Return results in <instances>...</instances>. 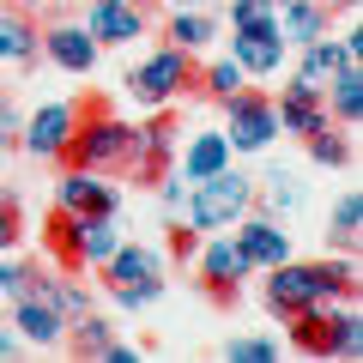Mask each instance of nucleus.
Masks as SVG:
<instances>
[{"instance_id":"nucleus-1","label":"nucleus","mask_w":363,"mask_h":363,"mask_svg":"<svg viewBox=\"0 0 363 363\" xmlns=\"http://www.w3.org/2000/svg\"><path fill=\"white\" fill-rule=\"evenodd\" d=\"M267 309L272 315H303V309H327L339 297H357V267L351 260H279L267 267Z\"/></svg>"},{"instance_id":"nucleus-2","label":"nucleus","mask_w":363,"mask_h":363,"mask_svg":"<svg viewBox=\"0 0 363 363\" xmlns=\"http://www.w3.org/2000/svg\"><path fill=\"white\" fill-rule=\"evenodd\" d=\"M133 121H121L109 104H85L79 109V121H73V140H67V164H79V169H128V157H133Z\"/></svg>"},{"instance_id":"nucleus-3","label":"nucleus","mask_w":363,"mask_h":363,"mask_svg":"<svg viewBox=\"0 0 363 363\" xmlns=\"http://www.w3.org/2000/svg\"><path fill=\"white\" fill-rule=\"evenodd\" d=\"M291 351H303V357H363L357 297H339L327 309L291 315Z\"/></svg>"},{"instance_id":"nucleus-4","label":"nucleus","mask_w":363,"mask_h":363,"mask_svg":"<svg viewBox=\"0 0 363 363\" xmlns=\"http://www.w3.org/2000/svg\"><path fill=\"white\" fill-rule=\"evenodd\" d=\"M242 212H255V176L218 169L206 182H188V212L182 218L194 224V230H230Z\"/></svg>"},{"instance_id":"nucleus-5","label":"nucleus","mask_w":363,"mask_h":363,"mask_svg":"<svg viewBox=\"0 0 363 363\" xmlns=\"http://www.w3.org/2000/svg\"><path fill=\"white\" fill-rule=\"evenodd\" d=\"M224 140H230V152H267L279 140V109L267 91L242 85L236 97H224Z\"/></svg>"},{"instance_id":"nucleus-6","label":"nucleus","mask_w":363,"mask_h":363,"mask_svg":"<svg viewBox=\"0 0 363 363\" xmlns=\"http://www.w3.org/2000/svg\"><path fill=\"white\" fill-rule=\"evenodd\" d=\"M104 279H109V291H116V303L121 309H145V303H157L164 297V279H157V255L152 248H140V242H116V255L104 260Z\"/></svg>"},{"instance_id":"nucleus-7","label":"nucleus","mask_w":363,"mask_h":363,"mask_svg":"<svg viewBox=\"0 0 363 363\" xmlns=\"http://www.w3.org/2000/svg\"><path fill=\"white\" fill-rule=\"evenodd\" d=\"M182 85H194V61H188V49H176V43H169V49H157L152 61H140V73L128 79L133 104H145V109L176 104Z\"/></svg>"},{"instance_id":"nucleus-8","label":"nucleus","mask_w":363,"mask_h":363,"mask_svg":"<svg viewBox=\"0 0 363 363\" xmlns=\"http://www.w3.org/2000/svg\"><path fill=\"white\" fill-rule=\"evenodd\" d=\"M55 206H61V212H85V218H116V212H121V188L104 182V169L67 164V176L55 182Z\"/></svg>"},{"instance_id":"nucleus-9","label":"nucleus","mask_w":363,"mask_h":363,"mask_svg":"<svg viewBox=\"0 0 363 363\" xmlns=\"http://www.w3.org/2000/svg\"><path fill=\"white\" fill-rule=\"evenodd\" d=\"M145 25H152V13H145V0H91L85 6V30L97 37V49H116V43H133L145 37Z\"/></svg>"},{"instance_id":"nucleus-10","label":"nucleus","mask_w":363,"mask_h":363,"mask_svg":"<svg viewBox=\"0 0 363 363\" xmlns=\"http://www.w3.org/2000/svg\"><path fill=\"white\" fill-rule=\"evenodd\" d=\"M230 242L242 248V260L255 272L279 267V260L291 255V230H279V218H255V212H242V218L230 224Z\"/></svg>"},{"instance_id":"nucleus-11","label":"nucleus","mask_w":363,"mask_h":363,"mask_svg":"<svg viewBox=\"0 0 363 363\" xmlns=\"http://www.w3.org/2000/svg\"><path fill=\"white\" fill-rule=\"evenodd\" d=\"M73 121H79V104H43L30 121H18V145L30 157H61L73 140Z\"/></svg>"},{"instance_id":"nucleus-12","label":"nucleus","mask_w":363,"mask_h":363,"mask_svg":"<svg viewBox=\"0 0 363 363\" xmlns=\"http://www.w3.org/2000/svg\"><path fill=\"white\" fill-rule=\"evenodd\" d=\"M285 49L291 43L279 37V25H248V30H230V61L242 67L248 79H267L285 67Z\"/></svg>"},{"instance_id":"nucleus-13","label":"nucleus","mask_w":363,"mask_h":363,"mask_svg":"<svg viewBox=\"0 0 363 363\" xmlns=\"http://www.w3.org/2000/svg\"><path fill=\"white\" fill-rule=\"evenodd\" d=\"M13 327H18V339H25V345H37V351H55V345L67 339V315L55 309L43 291L13 297Z\"/></svg>"},{"instance_id":"nucleus-14","label":"nucleus","mask_w":363,"mask_h":363,"mask_svg":"<svg viewBox=\"0 0 363 363\" xmlns=\"http://www.w3.org/2000/svg\"><path fill=\"white\" fill-rule=\"evenodd\" d=\"M272 109H279V133H297V140H309L315 128H327L321 85H309V79H291V85L272 97Z\"/></svg>"},{"instance_id":"nucleus-15","label":"nucleus","mask_w":363,"mask_h":363,"mask_svg":"<svg viewBox=\"0 0 363 363\" xmlns=\"http://www.w3.org/2000/svg\"><path fill=\"white\" fill-rule=\"evenodd\" d=\"M194 255H200V285H206L218 303H236V285L255 272V267L242 260V248L224 236V242H206V248H194Z\"/></svg>"},{"instance_id":"nucleus-16","label":"nucleus","mask_w":363,"mask_h":363,"mask_svg":"<svg viewBox=\"0 0 363 363\" xmlns=\"http://www.w3.org/2000/svg\"><path fill=\"white\" fill-rule=\"evenodd\" d=\"M37 49L49 55L61 73H91V67H97V37H91L85 25H49Z\"/></svg>"},{"instance_id":"nucleus-17","label":"nucleus","mask_w":363,"mask_h":363,"mask_svg":"<svg viewBox=\"0 0 363 363\" xmlns=\"http://www.w3.org/2000/svg\"><path fill=\"white\" fill-rule=\"evenodd\" d=\"M169 152H176V121H152V128L133 133L128 169H133L140 182H157V176H164V164H169Z\"/></svg>"},{"instance_id":"nucleus-18","label":"nucleus","mask_w":363,"mask_h":363,"mask_svg":"<svg viewBox=\"0 0 363 363\" xmlns=\"http://www.w3.org/2000/svg\"><path fill=\"white\" fill-rule=\"evenodd\" d=\"M321 104L333 109L339 128H357V116H363V73H357V61H345V67L321 85Z\"/></svg>"},{"instance_id":"nucleus-19","label":"nucleus","mask_w":363,"mask_h":363,"mask_svg":"<svg viewBox=\"0 0 363 363\" xmlns=\"http://www.w3.org/2000/svg\"><path fill=\"white\" fill-rule=\"evenodd\" d=\"M218 169H230V140H224V133H194L176 176L182 182H206V176H218Z\"/></svg>"},{"instance_id":"nucleus-20","label":"nucleus","mask_w":363,"mask_h":363,"mask_svg":"<svg viewBox=\"0 0 363 363\" xmlns=\"http://www.w3.org/2000/svg\"><path fill=\"white\" fill-rule=\"evenodd\" d=\"M279 37H285V43L327 37V6H321V0H291V6H279Z\"/></svg>"},{"instance_id":"nucleus-21","label":"nucleus","mask_w":363,"mask_h":363,"mask_svg":"<svg viewBox=\"0 0 363 363\" xmlns=\"http://www.w3.org/2000/svg\"><path fill=\"white\" fill-rule=\"evenodd\" d=\"M73 218H79V267H104L121 242L116 218H85V212H73Z\"/></svg>"},{"instance_id":"nucleus-22","label":"nucleus","mask_w":363,"mask_h":363,"mask_svg":"<svg viewBox=\"0 0 363 363\" xmlns=\"http://www.w3.org/2000/svg\"><path fill=\"white\" fill-rule=\"evenodd\" d=\"M345 61H351V55H345V43H339V37H315V43H303V67H297V79L327 85V79H333Z\"/></svg>"},{"instance_id":"nucleus-23","label":"nucleus","mask_w":363,"mask_h":363,"mask_svg":"<svg viewBox=\"0 0 363 363\" xmlns=\"http://www.w3.org/2000/svg\"><path fill=\"white\" fill-rule=\"evenodd\" d=\"M37 43H43V30L30 25V18H18V13H6V18H0V61L30 67V61H37Z\"/></svg>"},{"instance_id":"nucleus-24","label":"nucleus","mask_w":363,"mask_h":363,"mask_svg":"<svg viewBox=\"0 0 363 363\" xmlns=\"http://www.w3.org/2000/svg\"><path fill=\"white\" fill-rule=\"evenodd\" d=\"M169 37H176V49H188V55H194V49H206V43L218 37V25H212V18L200 13V6H188V13L176 6V18H169Z\"/></svg>"},{"instance_id":"nucleus-25","label":"nucleus","mask_w":363,"mask_h":363,"mask_svg":"<svg viewBox=\"0 0 363 363\" xmlns=\"http://www.w3.org/2000/svg\"><path fill=\"white\" fill-rule=\"evenodd\" d=\"M73 327V351L79 357H109V351H116V333H109V321H97V315H79V321H67Z\"/></svg>"},{"instance_id":"nucleus-26","label":"nucleus","mask_w":363,"mask_h":363,"mask_svg":"<svg viewBox=\"0 0 363 363\" xmlns=\"http://www.w3.org/2000/svg\"><path fill=\"white\" fill-rule=\"evenodd\" d=\"M309 157L321 169H345L351 164V140H345V133H333V128H315L309 133Z\"/></svg>"},{"instance_id":"nucleus-27","label":"nucleus","mask_w":363,"mask_h":363,"mask_svg":"<svg viewBox=\"0 0 363 363\" xmlns=\"http://www.w3.org/2000/svg\"><path fill=\"white\" fill-rule=\"evenodd\" d=\"M49 248L61 255L67 272L79 267V218H73V212H61V206H55V218H49Z\"/></svg>"},{"instance_id":"nucleus-28","label":"nucleus","mask_w":363,"mask_h":363,"mask_svg":"<svg viewBox=\"0 0 363 363\" xmlns=\"http://www.w3.org/2000/svg\"><path fill=\"white\" fill-rule=\"evenodd\" d=\"M357 230H363V200L357 194H339L333 200V242L345 248V255L357 248Z\"/></svg>"},{"instance_id":"nucleus-29","label":"nucleus","mask_w":363,"mask_h":363,"mask_svg":"<svg viewBox=\"0 0 363 363\" xmlns=\"http://www.w3.org/2000/svg\"><path fill=\"white\" fill-rule=\"evenodd\" d=\"M30 291H43V297H49L55 309L67 315V321H79V315L91 309V303H85V291H79L73 279H37V285H30Z\"/></svg>"},{"instance_id":"nucleus-30","label":"nucleus","mask_w":363,"mask_h":363,"mask_svg":"<svg viewBox=\"0 0 363 363\" xmlns=\"http://www.w3.org/2000/svg\"><path fill=\"white\" fill-rule=\"evenodd\" d=\"M200 85H206V97H218V104H224V97H236V91L248 85V73L230 61V55H224V61H212L206 73H200Z\"/></svg>"},{"instance_id":"nucleus-31","label":"nucleus","mask_w":363,"mask_h":363,"mask_svg":"<svg viewBox=\"0 0 363 363\" xmlns=\"http://www.w3.org/2000/svg\"><path fill=\"white\" fill-rule=\"evenodd\" d=\"M224 357H230V363H279V339L242 333V339H230V345H224Z\"/></svg>"},{"instance_id":"nucleus-32","label":"nucleus","mask_w":363,"mask_h":363,"mask_svg":"<svg viewBox=\"0 0 363 363\" xmlns=\"http://www.w3.org/2000/svg\"><path fill=\"white\" fill-rule=\"evenodd\" d=\"M248 25H279V6L272 0H230V30H248Z\"/></svg>"},{"instance_id":"nucleus-33","label":"nucleus","mask_w":363,"mask_h":363,"mask_svg":"<svg viewBox=\"0 0 363 363\" xmlns=\"http://www.w3.org/2000/svg\"><path fill=\"white\" fill-rule=\"evenodd\" d=\"M267 200H272V212H297V176L291 169H279V176H267Z\"/></svg>"},{"instance_id":"nucleus-34","label":"nucleus","mask_w":363,"mask_h":363,"mask_svg":"<svg viewBox=\"0 0 363 363\" xmlns=\"http://www.w3.org/2000/svg\"><path fill=\"white\" fill-rule=\"evenodd\" d=\"M30 285H37V272H30V267H18V260H0V291H6V297H25Z\"/></svg>"},{"instance_id":"nucleus-35","label":"nucleus","mask_w":363,"mask_h":363,"mask_svg":"<svg viewBox=\"0 0 363 363\" xmlns=\"http://www.w3.org/2000/svg\"><path fill=\"white\" fill-rule=\"evenodd\" d=\"M157 194H164V212H176V218L188 212V182L182 176H157Z\"/></svg>"},{"instance_id":"nucleus-36","label":"nucleus","mask_w":363,"mask_h":363,"mask_svg":"<svg viewBox=\"0 0 363 363\" xmlns=\"http://www.w3.org/2000/svg\"><path fill=\"white\" fill-rule=\"evenodd\" d=\"M18 242V200L13 194H0V255Z\"/></svg>"},{"instance_id":"nucleus-37","label":"nucleus","mask_w":363,"mask_h":363,"mask_svg":"<svg viewBox=\"0 0 363 363\" xmlns=\"http://www.w3.org/2000/svg\"><path fill=\"white\" fill-rule=\"evenodd\" d=\"M194 248H200V230H194V224H188V218H182L176 230H169V255H176V260H188V255H194Z\"/></svg>"},{"instance_id":"nucleus-38","label":"nucleus","mask_w":363,"mask_h":363,"mask_svg":"<svg viewBox=\"0 0 363 363\" xmlns=\"http://www.w3.org/2000/svg\"><path fill=\"white\" fill-rule=\"evenodd\" d=\"M6 145H18V109L0 97V152H6Z\"/></svg>"},{"instance_id":"nucleus-39","label":"nucleus","mask_w":363,"mask_h":363,"mask_svg":"<svg viewBox=\"0 0 363 363\" xmlns=\"http://www.w3.org/2000/svg\"><path fill=\"white\" fill-rule=\"evenodd\" d=\"M18 351H25V339H18L13 327H0V357H18Z\"/></svg>"},{"instance_id":"nucleus-40","label":"nucleus","mask_w":363,"mask_h":363,"mask_svg":"<svg viewBox=\"0 0 363 363\" xmlns=\"http://www.w3.org/2000/svg\"><path fill=\"white\" fill-rule=\"evenodd\" d=\"M176 6H206V0H176Z\"/></svg>"},{"instance_id":"nucleus-41","label":"nucleus","mask_w":363,"mask_h":363,"mask_svg":"<svg viewBox=\"0 0 363 363\" xmlns=\"http://www.w3.org/2000/svg\"><path fill=\"white\" fill-rule=\"evenodd\" d=\"M49 6H79V0H49Z\"/></svg>"},{"instance_id":"nucleus-42","label":"nucleus","mask_w":363,"mask_h":363,"mask_svg":"<svg viewBox=\"0 0 363 363\" xmlns=\"http://www.w3.org/2000/svg\"><path fill=\"white\" fill-rule=\"evenodd\" d=\"M272 6H291V0H272Z\"/></svg>"}]
</instances>
